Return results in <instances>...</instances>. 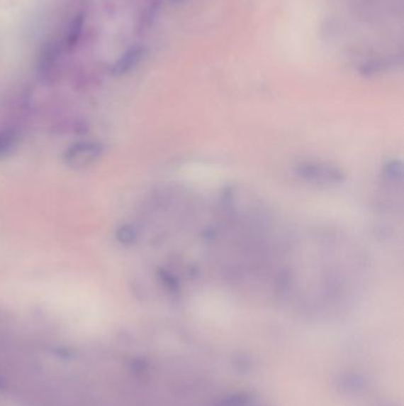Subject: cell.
I'll list each match as a JSON object with an SVG mask.
<instances>
[{
	"label": "cell",
	"mask_w": 404,
	"mask_h": 406,
	"mask_svg": "<svg viewBox=\"0 0 404 406\" xmlns=\"http://www.w3.org/2000/svg\"><path fill=\"white\" fill-rule=\"evenodd\" d=\"M294 172L303 181L317 185H340L345 180V175L340 168L315 160L299 162L294 168Z\"/></svg>",
	"instance_id": "cell-1"
},
{
	"label": "cell",
	"mask_w": 404,
	"mask_h": 406,
	"mask_svg": "<svg viewBox=\"0 0 404 406\" xmlns=\"http://www.w3.org/2000/svg\"><path fill=\"white\" fill-rule=\"evenodd\" d=\"M101 155V146L95 143H79L65 153V162L75 169H82L94 163Z\"/></svg>",
	"instance_id": "cell-2"
},
{
	"label": "cell",
	"mask_w": 404,
	"mask_h": 406,
	"mask_svg": "<svg viewBox=\"0 0 404 406\" xmlns=\"http://www.w3.org/2000/svg\"><path fill=\"white\" fill-rule=\"evenodd\" d=\"M144 55L145 49L141 45L128 48L113 65V74L116 77H121L130 73V70H133L142 61Z\"/></svg>",
	"instance_id": "cell-3"
},
{
	"label": "cell",
	"mask_w": 404,
	"mask_h": 406,
	"mask_svg": "<svg viewBox=\"0 0 404 406\" xmlns=\"http://www.w3.org/2000/svg\"><path fill=\"white\" fill-rule=\"evenodd\" d=\"M84 16L82 13L76 15L72 19V22L69 23L67 31H65V47L68 48L69 50L75 49L79 45V40L82 38L84 30Z\"/></svg>",
	"instance_id": "cell-4"
},
{
	"label": "cell",
	"mask_w": 404,
	"mask_h": 406,
	"mask_svg": "<svg viewBox=\"0 0 404 406\" xmlns=\"http://www.w3.org/2000/svg\"><path fill=\"white\" fill-rule=\"evenodd\" d=\"M393 65V60H391L390 57L371 58V60L364 62L361 65L359 72L364 77H372V75H376V74L384 73Z\"/></svg>",
	"instance_id": "cell-5"
},
{
	"label": "cell",
	"mask_w": 404,
	"mask_h": 406,
	"mask_svg": "<svg viewBox=\"0 0 404 406\" xmlns=\"http://www.w3.org/2000/svg\"><path fill=\"white\" fill-rule=\"evenodd\" d=\"M58 51L60 50L54 44L47 43V45H44L43 49H42V54H40V70L43 72H49L54 68L56 62H57L58 56H60Z\"/></svg>",
	"instance_id": "cell-6"
},
{
	"label": "cell",
	"mask_w": 404,
	"mask_h": 406,
	"mask_svg": "<svg viewBox=\"0 0 404 406\" xmlns=\"http://www.w3.org/2000/svg\"><path fill=\"white\" fill-rule=\"evenodd\" d=\"M383 176L389 182H400L403 177V165L400 160H389L383 167Z\"/></svg>",
	"instance_id": "cell-7"
},
{
	"label": "cell",
	"mask_w": 404,
	"mask_h": 406,
	"mask_svg": "<svg viewBox=\"0 0 404 406\" xmlns=\"http://www.w3.org/2000/svg\"><path fill=\"white\" fill-rule=\"evenodd\" d=\"M171 3H174V4H177V3H181V1H184V0H170Z\"/></svg>",
	"instance_id": "cell-8"
}]
</instances>
